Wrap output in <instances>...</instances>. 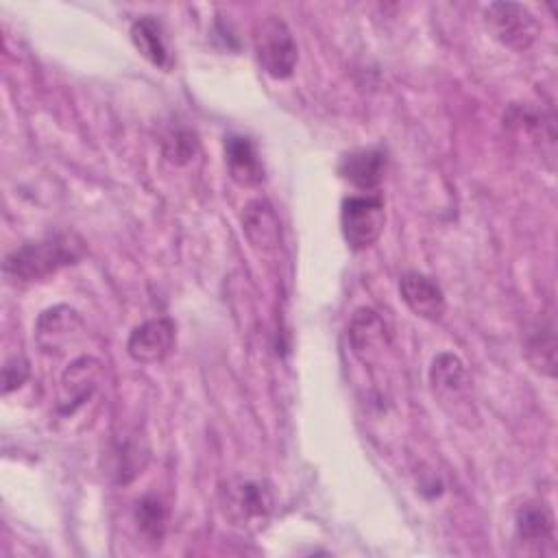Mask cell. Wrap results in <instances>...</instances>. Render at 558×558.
Wrapping results in <instances>:
<instances>
[{"label": "cell", "mask_w": 558, "mask_h": 558, "mask_svg": "<svg viewBox=\"0 0 558 558\" xmlns=\"http://www.w3.org/2000/svg\"><path fill=\"white\" fill-rule=\"evenodd\" d=\"M83 255V240L72 231H59L11 251L4 259V272L20 281H39L63 266L76 264Z\"/></svg>", "instance_id": "cell-1"}, {"label": "cell", "mask_w": 558, "mask_h": 558, "mask_svg": "<svg viewBox=\"0 0 558 558\" xmlns=\"http://www.w3.org/2000/svg\"><path fill=\"white\" fill-rule=\"evenodd\" d=\"M218 504L225 519L242 530L262 527L275 508L272 490L257 480L233 477L218 490Z\"/></svg>", "instance_id": "cell-2"}, {"label": "cell", "mask_w": 558, "mask_h": 558, "mask_svg": "<svg viewBox=\"0 0 558 558\" xmlns=\"http://www.w3.org/2000/svg\"><path fill=\"white\" fill-rule=\"evenodd\" d=\"M386 225V207L379 194H353L342 201L340 229L353 251L373 246Z\"/></svg>", "instance_id": "cell-3"}, {"label": "cell", "mask_w": 558, "mask_h": 558, "mask_svg": "<svg viewBox=\"0 0 558 558\" xmlns=\"http://www.w3.org/2000/svg\"><path fill=\"white\" fill-rule=\"evenodd\" d=\"M255 57L264 72L272 78L292 76L299 52L288 24L277 15H266L255 26Z\"/></svg>", "instance_id": "cell-4"}, {"label": "cell", "mask_w": 558, "mask_h": 558, "mask_svg": "<svg viewBox=\"0 0 558 558\" xmlns=\"http://www.w3.org/2000/svg\"><path fill=\"white\" fill-rule=\"evenodd\" d=\"M484 24L501 46L517 52L527 50L541 33L536 17L519 2H490L484 9Z\"/></svg>", "instance_id": "cell-5"}, {"label": "cell", "mask_w": 558, "mask_h": 558, "mask_svg": "<svg viewBox=\"0 0 558 558\" xmlns=\"http://www.w3.org/2000/svg\"><path fill=\"white\" fill-rule=\"evenodd\" d=\"M429 384L440 405L453 416H471V377L453 353H438L429 368Z\"/></svg>", "instance_id": "cell-6"}, {"label": "cell", "mask_w": 558, "mask_h": 558, "mask_svg": "<svg viewBox=\"0 0 558 558\" xmlns=\"http://www.w3.org/2000/svg\"><path fill=\"white\" fill-rule=\"evenodd\" d=\"M174 340L177 327L170 318H150L131 331L126 353L140 364H157L172 353Z\"/></svg>", "instance_id": "cell-7"}, {"label": "cell", "mask_w": 558, "mask_h": 558, "mask_svg": "<svg viewBox=\"0 0 558 558\" xmlns=\"http://www.w3.org/2000/svg\"><path fill=\"white\" fill-rule=\"evenodd\" d=\"M242 231L248 244L257 251H277L281 246V220L266 198H253L242 207L240 214Z\"/></svg>", "instance_id": "cell-8"}, {"label": "cell", "mask_w": 558, "mask_h": 558, "mask_svg": "<svg viewBox=\"0 0 558 558\" xmlns=\"http://www.w3.org/2000/svg\"><path fill=\"white\" fill-rule=\"evenodd\" d=\"M514 538L530 554L554 545V514L543 501H525L514 514Z\"/></svg>", "instance_id": "cell-9"}, {"label": "cell", "mask_w": 558, "mask_h": 558, "mask_svg": "<svg viewBox=\"0 0 558 558\" xmlns=\"http://www.w3.org/2000/svg\"><path fill=\"white\" fill-rule=\"evenodd\" d=\"M349 340L353 353L364 364L381 360L384 349H388V333L381 316L371 307H360L349 323Z\"/></svg>", "instance_id": "cell-10"}, {"label": "cell", "mask_w": 558, "mask_h": 558, "mask_svg": "<svg viewBox=\"0 0 558 558\" xmlns=\"http://www.w3.org/2000/svg\"><path fill=\"white\" fill-rule=\"evenodd\" d=\"M399 292L403 303L412 310V314L425 318V320H440L445 314V294L440 286L416 270L405 272L399 279Z\"/></svg>", "instance_id": "cell-11"}, {"label": "cell", "mask_w": 558, "mask_h": 558, "mask_svg": "<svg viewBox=\"0 0 558 558\" xmlns=\"http://www.w3.org/2000/svg\"><path fill=\"white\" fill-rule=\"evenodd\" d=\"M225 163L231 181L240 187H255L264 181V163L253 140L246 135L225 137Z\"/></svg>", "instance_id": "cell-12"}, {"label": "cell", "mask_w": 558, "mask_h": 558, "mask_svg": "<svg viewBox=\"0 0 558 558\" xmlns=\"http://www.w3.org/2000/svg\"><path fill=\"white\" fill-rule=\"evenodd\" d=\"M338 172L344 181H349L353 187L373 192L384 179L386 172V153L379 148H362L347 153L340 159Z\"/></svg>", "instance_id": "cell-13"}, {"label": "cell", "mask_w": 558, "mask_h": 558, "mask_svg": "<svg viewBox=\"0 0 558 558\" xmlns=\"http://www.w3.org/2000/svg\"><path fill=\"white\" fill-rule=\"evenodd\" d=\"M523 351L534 371L545 377L556 375V327L551 316L534 320L523 338Z\"/></svg>", "instance_id": "cell-14"}, {"label": "cell", "mask_w": 558, "mask_h": 558, "mask_svg": "<svg viewBox=\"0 0 558 558\" xmlns=\"http://www.w3.org/2000/svg\"><path fill=\"white\" fill-rule=\"evenodd\" d=\"M83 327L78 314L68 305L46 310L37 320V340L44 349L52 351L68 342Z\"/></svg>", "instance_id": "cell-15"}, {"label": "cell", "mask_w": 558, "mask_h": 558, "mask_svg": "<svg viewBox=\"0 0 558 558\" xmlns=\"http://www.w3.org/2000/svg\"><path fill=\"white\" fill-rule=\"evenodd\" d=\"M131 41L144 59L157 68H170V52L163 41V31L159 20L153 15H142L131 24Z\"/></svg>", "instance_id": "cell-16"}, {"label": "cell", "mask_w": 558, "mask_h": 558, "mask_svg": "<svg viewBox=\"0 0 558 558\" xmlns=\"http://www.w3.org/2000/svg\"><path fill=\"white\" fill-rule=\"evenodd\" d=\"M133 519L137 525V532L153 545H159L166 536L168 527V508L166 504L155 495H144L133 510Z\"/></svg>", "instance_id": "cell-17"}, {"label": "cell", "mask_w": 558, "mask_h": 558, "mask_svg": "<svg viewBox=\"0 0 558 558\" xmlns=\"http://www.w3.org/2000/svg\"><path fill=\"white\" fill-rule=\"evenodd\" d=\"M100 373H102L100 362H96L94 357H81L72 362L70 368L63 373V381H61L63 390H68L65 401L81 403L85 397H89L98 386Z\"/></svg>", "instance_id": "cell-18"}, {"label": "cell", "mask_w": 558, "mask_h": 558, "mask_svg": "<svg viewBox=\"0 0 558 558\" xmlns=\"http://www.w3.org/2000/svg\"><path fill=\"white\" fill-rule=\"evenodd\" d=\"M113 460H116V464H113L111 473H116V484H126L137 473H142V469L148 460V449L137 438H124L116 445Z\"/></svg>", "instance_id": "cell-19"}, {"label": "cell", "mask_w": 558, "mask_h": 558, "mask_svg": "<svg viewBox=\"0 0 558 558\" xmlns=\"http://www.w3.org/2000/svg\"><path fill=\"white\" fill-rule=\"evenodd\" d=\"M161 150H163V157L170 161V163H177V166H183L187 163L196 150H198V140L192 131L187 129H172L163 142H161Z\"/></svg>", "instance_id": "cell-20"}, {"label": "cell", "mask_w": 558, "mask_h": 558, "mask_svg": "<svg viewBox=\"0 0 558 558\" xmlns=\"http://www.w3.org/2000/svg\"><path fill=\"white\" fill-rule=\"evenodd\" d=\"M31 375V366H28V360L22 357V355H15L11 357L4 368H2V377H4V392H11L15 388H20Z\"/></svg>", "instance_id": "cell-21"}]
</instances>
